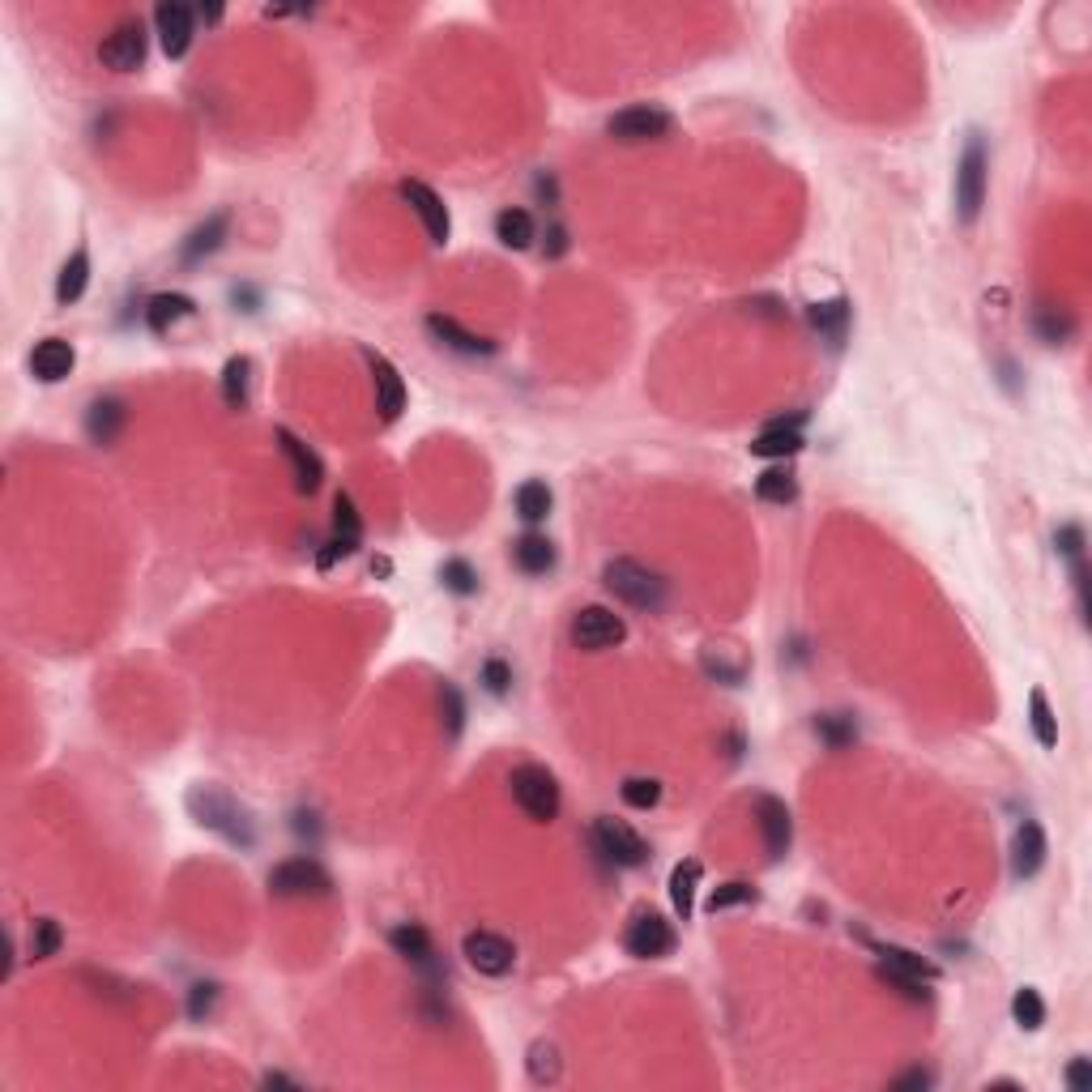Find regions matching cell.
<instances>
[{"label":"cell","mask_w":1092,"mask_h":1092,"mask_svg":"<svg viewBox=\"0 0 1092 1092\" xmlns=\"http://www.w3.org/2000/svg\"><path fill=\"white\" fill-rule=\"evenodd\" d=\"M188 811H192V820L201 824V829L219 832L222 841H231V845H239V849H248L253 841H257V832H253V820H248V811L219 786H192L188 789Z\"/></svg>","instance_id":"cell-1"},{"label":"cell","mask_w":1092,"mask_h":1092,"mask_svg":"<svg viewBox=\"0 0 1092 1092\" xmlns=\"http://www.w3.org/2000/svg\"><path fill=\"white\" fill-rule=\"evenodd\" d=\"M986 184H990V150L982 132H968L961 158H956V214L973 222L986 206Z\"/></svg>","instance_id":"cell-2"},{"label":"cell","mask_w":1092,"mask_h":1092,"mask_svg":"<svg viewBox=\"0 0 1092 1092\" xmlns=\"http://www.w3.org/2000/svg\"><path fill=\"white\" fill-rule=\"evenodd\" d=\"M602 585L619 602H627L636 611H661L666 607V580L645 564H636V560H611L602 568Z\"/></svg>","instance_id":"cell-3"},{"label":"cell","mask_w":1092,"mask_h":1092,"mask_svg":"<svg viewBox=\"0 0 1092 1092\" xmlns=\"http://www.w3.org/2000/svg\"><path fill=\"white\" fill-rule=\"evenodd\" d=\"M508 786H513L517 807L533 824H551L560 815V782H555L551 768H542V764H517L513 777H508Z\"/></svg>","instance_id":"cell-4"},{"label":"cell","mask_w":1092,"mask_h":1092,"mask_svg":"<svg viewBox=\"0 0 1092 1092\" xmlns=\"http://www.w3.org/2000/svg\"><path fill=\"white\" fill-rule=\"evenodd\" d=\"M594 849L602 854V862H611L619 871H632V867H645L649 862V845L636 829H627L623 820H611V815H598L594 820Z\"/></svg>","instance_id":"cell-5"},{"label":"cell","mask_w":1092,"mask_h":1092,"mask_svg":"<svg viewBox=\"0 0 1092 1092\" xmlns=\"http://www.w3.org/2000/svg\"><path fill=\"white\" fill-rule=\"evenodd\" d=\"M269 896H282V901H295V896H329L333 879L329 871L316 862V858H286L269 871Z\"/></svg>","instance_id":"cell-6"},{"label":"cell","mask_w":1092,"mask_h":1092,"mask_svg":"<svg viewBox=\"0 0 1092 1092\" xmlns=\"http://www.w3.org/2000/svg\"><path fill=\"white\" fill-rule=\"evenodd\" d=\"M623 948L636 961H661L674 952V926L661 918L657 909H636L627 930H623Z\"/></svg>","instance_id":"cell-7"},{"label":"cell","mask_w":1092,"mask_h":1092,"mask_svg":"<svg viewBox=\"0 0 1092 1092\" xmlns=\"http://www.w3.org/2000/svg\"><path fill=\"white\" fill-rule=\"evenodd\" d=\"M145 47H150V35L141 26V17H125L111 26V35L98 44V60L111 69V73H137L145 64Z\"/></svg>","instance_id":"cell-8"},{"label":"cell","mask_w":1092,"mask_h":1092,"mask_svg":"<svg viewBox=\"0 0 1092 1092\" xmlns=\"http://www.w3.org/2000/svg\"><path fill=\"white\" fill-rule=\"evenodd\" d=\"M623 636H627V623L607 607H585L572 619V645L585 649V654L614 649V645H623Z\"/></svg>","instance_id":"cell-9"},{"label":"cell","mask_w":1092,"mask_h":1092,"mask_svg":"<svg viewBox=\"0 0 1092 1092\" xmlns=\"http://www.w3.org/2000/svg\"><path fill=\"white\" fill-rule=\"evenodd\" d=\"M874 956H879V968H883L909 999H926L921 982H935V977H939L935 964L921 961L918 952H909V948H896V943H874Z\"/></svg>","instance_id":"cell-10"},{"label":"cell","mask_w":1092,"mask_h":1092,"mask_svg":"<svg viewBox=\"0 0 1092 1092\" xmlns=\"http://www.w3.org/2000/svg\"><path fill=\"white\" fill-rule=\"evenodd\" d=\"M461 956L466 964L482 973V977H504V973H513V964H517V948L504 939V935H495V930H470L466 939H461Z\"/></svg>","instance_id":"cell-11"},{"label":"cell","mask_w":1092,"mask_h":1092,"mask_svg":"<svg viewBox=\"0 0 1092 1092\" xmlns=\"http://www.w3.org/2000/svg\"><path fill=\"white\" fill-rule=\"evenodd\" d=\"M670 129H674L670 111L649 107V103L627 107V111H619V116L607 120V132H611L614 141H627V145H636V141H657V137H666Z\"/></svg>","instance_id":"cell-12"},{"label":"cell","mask_w":1092,"mask_h":1092,"mask_svg":"<svg viewBox=\"0 0 1092 1092\" xmlns=\"http://www.w3.org/2000/svg\"><path fill=\"white\" fill-rule=\"evenodd\" d=\"M401 197H406V206L419 214L423 231H427V239H432L436 248H444V244H448L453 222H448V210H444V201L436 197V188H427L423 179H406V184H401Z\"/></svg>","instance_id":"cell-13"},{"label":"cell","mask_w":1092,"mask_h":1092,"mask_svg":"<svg viewBox=\"0 0 1092 1092\" xmlns=\"http://www.w3.org/2000/svg\"><path fill=\"white\" fill-rule=\"evenodd\" d=\"M192 9L188 4H172V0H163L158 9H154V26H158V44L167 51V60H179L188 44H192Z\"/></svg>","instance_id":"cell-14"},{"label":"cell","mask_w":1092,"mask_h":1092,"mask_svg":"<svg viewBox=\"0 0 1092 1092\" xmlns=\"http://www.w3.org/2000/svg\"><path fill=\"white\" fill-rule=\"evenodd\" d=\"M755 815H760V836H764V849H768V858H786V854H789V841H794V820H789V807L782 802V798L764 794V798L755 802Z\"/></svg>","instance_id":"cell-15"},{"label":"cell","mask_w":1092,"mask_h":1092,"mask_svg":"<svg viewBox=\"0 0 1092 1092\" xmlns=\"http://www.w3.org/2000/svg\"><path fill=\"white\" fill-rule=\"evenodd\" d=\"M1042 867H1046V829L1037 820H1024L1011 836V874L1033 879Z\"/></svg>","instance_id":"cell-16"},{"label":"cell","mask_w":1092,"mask_h":1092,"mask_svg":"<svg viewBox=\"0 0 1092 1092\" xmlns=\"http://www.w3.org/2000/svg\"><path fill=\"white\" fill-rule=\"evenodd\" d=\"M367 367H372V385H376V410H380L385 423H394L397 414L406 410V385H401L394 363L385 354H376V350H367Z\"/></svg>","instance_id":"cell-17"},{"label":"cell","mask_w":1092,"mask_h":1092,"mask_svg":"<svg viewBox=\"0 0 1092 1092\" xmlns=\"http://www.w3.org/2000/svg\"><path fill=\"white\" fill-rule=\"evenodd\" d=\"M273 436H278V444H282V453H286L291 470H295V491H300V495L320 491V482H325V466H320V457H316V453H312V448H307L295 432H286V427H278Z\"/></svg>","instance_id":"cell-18"},{"label":"cell","mask_w":1092,"mask_h":1092,"mask_svg":"<svg viewBox=\"0 0 1092 1092\" xmlns=\"http://www.w3.org/2000/svg\"><path fill=\"white\" fill-rule=\"evenodd\" d=\"M389 943H394V952L406 964H414V968H423V973H439L432 935H427L419 921H397L394 930H389Z\"/></svg>","instance_id":"cell-19"},{"label":"cell","mask_w":1092,"mask_h":1092,"mask_svg":"<svg viewBox=\"0 0 1092 1092\" xmlns=\"http://www.w3.org/2000/svg\"><path fill=\"white\" fill-rule=\"evenodd\" d=\"M427 333L436 338L439 347H448V350H457V354H470V359H479V354H491L495 350V342L491 338H482V333H470V329H461L453 316H439V312H432L427 316Z\"/></svg>","instance_id":"cell-20"},{"label":"cell","mask_w":1092,"mask_h":1092,"mask_svg":"<svg viewBox=\"0 0 1092 1092\" xmlns=\"http://www.w3.org/2000/svg\"><path fill=\"white\" fill-rule=\"evenodd\" d=\"M73 363H78V354H73V347H69L64 338H44L39 347L31 350V372H35L44 385L64 380V376L73 372Z\"/></svg>","instance_id":"cell-21"},{"label":"cell","mask_w":1092,"mask_h":1092,"mask_svg":"<svg viewBox=\"0 0 1092 1092\" xmlns=\"http://www.w3.org/2000/svg\"><path fill=\"white\" fill-rule=\"evenodd\" d=\"M802 448V419H777V423H768L760 436L751 439V453L755 457H768V461H777V457H794Z\"/></svg>","instance_id":"cell-22"},{"label":"cell","mask_w":1092,"mask_h":1092,"mask_svg":"<svg viewBox=\"0 0 1092 1092\" xmlns=\"http://www.w3.org/2000/svg\"><path fill=\"white\" fill-rule=\"evenodd\" d=\"M513 564L525 572V576H547V572L555 568V542L547 538V533H521L517 542H513Z\"/></svg>","instance_id":"cell-23"},{"label":"cell","mask_w":1092,"mask_h":1092,"mask_svg":"<svg viewBox=\"0 0 1092 1092\" xmlns=\"http://www.w3.org/2000/svg\"><path fill=\"white\" fill-rule=\"evenodd\" d=\"M226 226H231V219L226 214H210V219L201 222L188 239H184V248H179V261L184 265H197V261H206L210 253H219L222 248V239H226Z\"/></svg>","instance_id":"cell-24"},{"label":"cell","mask_w":1092,"mask_h":1092,"mask_svg":"<svg viewBox=\"0 0 1092 1092\" xmlns=\"http://www.w3.org/2000/svg\"><path fill=\"white\" fill-rule=\"evenodd\" d=\"M700 879H704V867H700L696 858H683V862H674V871H670V905H674V914L683 921L692 918V909H696Z\"/></svg>","instance_id":"cell-25"},{"label":"cell","mask_w":1092,"mask_h":1092,"mask_svg":"<svg viewBox=\"0 0 1092 1092\" xmlns=\"http://www.w3.org/2000/svg\"><path fill=\"white\" fill-rule=\"evenodd\" d=\"M192 312H197V304H192L188 295H179V291H163V295H154V300L145 304V325H150V333H167L172 325L188 320Z\"/></svg>","instance_id":"cell-26"},{"label":"cell","mask_w":1092,"mask_h":1092,"mask_svg":"<svg viewBox=\"0 0 1092 1092\" xmlns=\"http://www.w3.org/2000/svg\"><path fill=\"white\" fill-rule=\"evenodd\" d=\"M120 427H125V406H120L116 397H103V401H94L86 410V436L94 439L98 448L116 444Z\"/></svg>","instance_id":"cell-27"},{"label":"cell","mask_w":1092,"mask_h":1092,"mask_svg":"<svg viewBox=\"0 0 1092 1092\" xmlns=\"http://www.w3.org/2000/svg\"><path fill=\"white\" fill-rule=\"evenodd\" d=\"M86 286H90V257H86V248H78L69 261L60 265V278H56V304L60 307L78 304V300L86 295Z\"/></svg>","instance_id":"cell-28"},{"label":"cell","mask_w":1092,"mask_h":1092,"mask_svg":"<svg viewBox=\"0 0 1092 1092\" xmlns=\"http://www.w3.org/2000/svg\"><path fill=\"white\" fill-rule=\"evenodd\" d=\"M807 320H811V329H815L820 338H829L832 347H841V342H845V333H849V304H845V300L811 304L807 307Z\"/></svg>","instance_id":"cell-29"},{"label":"cell","mask_w":1092,"mask_h":1092,"mask_svg":"<svg viewBox=\"0 0 1092 1092\" xmlns=\"http://www.w3.org/2000/svg\"><path fill=\"white\" fill-rule=\"evenodd\" d=\"M495 239H500L504 248H513V253L529 248V244H533V219H529V210H521V206L500 210V214H495Z\"/></svg>","instance_id":"cell-30"},{"label":"cell","mask_w":1092,"mask_h":1092,"mask_svg":"<svg viewBox=\"0 0 1092 1092\" xmlns=\"http://www.w3.org/2000/svg\"><path fill=\"white\" fill-rule=\"evenodd\" d=\"M513 504H517V517L525 525H538L551 517V504H555V495H551V486L542 479H529L517 486V495H513Z\"/></svg>","instance_id":"cell-31"},{"label":"cell","mask_w":1092,"mask_h":1092,"mask_svg":"<svg viewBox=\"0 0 1092 1092\" xmlns=\"http://www.w3.org/2000/svg\"><path fill=\"white\" fill-rule=\"evenodd\" d=\"M248 380H253V359L248 354H231L222 367V401L231 410H239L248 401Z\"/></svg>","instance_id":"cell-32"},{"label":"cell","mask_w":1092,"mask_h":1092,"mask_svg":"<svg viewBox=\"0 0 1092 1092\" xmlns=\"http://www.w3.org/2000/svg\"><path fill=\"white\" fill-rule=\"evenodd\" d=\"M1029 726H1033V739L1054 751L1058 747V717H1054V708H1049L1046 692H1033L1029 696Z\"/></svg>","instance_id":"cell-33"},{"label":"cell","mask_w":1092,"mask_h":1092,"mask_svg":"<svg viewBox=\"0 0 1092 1092\" xmlns=\"http://www.w3.org/2000/svg\"><path fill=\"white\" fill-rule=\"evenodd\" d=\"M755 495L764 500V504H789L794 495H798V482L789 474L786 466H773V470H764L760 479H755Z\"/></svg>","instance_id":"cell-34"},{"label":"cell","mask_w":1092,"mask_h":1092,"mask_svg":"<svg viewBox=\"0 0 1092 1092\" xmlns=\"http://www.w3.org/2000/svg\"><path fill=\"white\" fill-rule=\"evenodd\" d=\"M1011 1020L1020 1024V1029H1029V1033H1037L1042 1024H1046V999L1033 990V986H1024V990H1015V999H1011Z\"/></svg>","instance_id":"cell-35"},{"label":"cell","mask_w":1092,"mask_h":1092,"mask_svg":"<svg viewBox=\"0 0 1092 1092\" xmlns=\"http://www.w3.org/2000/svg\"><path fill=\"white\" fill-rule=\"evenodd\" d=\"M525 1067H529V1080H533V1084H555V1080H560V1049L551 1046V1042H533Z\"/></svg>","instance_id":"cell-36"},{"label":"cell","mask_w":1092,"mask_h":1092,"mask_svg":"<svg viewBox=\"0 0 1092 1092\" xmlns=\"http://www.w3.org/2000/svg\"><path fill=\"white\" fill-rule=\"evenodd\" d=\"M815 735H820L832 751H841V747H849L858 739V726H854L849 713H824V717H815Z\"/></svg>","instance_id":"cell-37"},{"label":"cell","mask_w":1092,"mask_h":1092,"mask_svg":"<svg viewBox=\"0 0 1092 1092\" xmlns=\"http://www.w3.org/2000/svg\"><path fill=\"white\" fill-rule=\"evenodd\" d=\"M439 580H444V589L448 594H457V598H470V594H479V572L470 560H444V568H439Z\"/></svg>","instance_id":"cell-38"},{"label":"cell","mask_w":1092,"mask_h":1092,"mask_svg":"<svg viewBox=\"0 0 1092 1092\" xmlns=\"http://www.w3.org/2000/svg\"><path fill=\"white\" fill-rule=\"evenodd\" d=\"M619 794H623V802H627L632 811H649V807L661 802V782H654V777H627V782L619 786Z\"/></svg>","instance_id":"cell-39"},{"label":"cell","mask_w":1092,"mask_h":1092,"mask_svg":"<svg viewBox=\"0 0 1092 1092\" xmlns=\"http://www.w3.org/2000/svg\"><path fill=\"white\" fill-rule=\"evenodd\" d=\"M60 943H64V935H60V921H51V918L35 921V930H31V956H35V961H47V956H56V952H60Z\"/></svg>","instance_id":"cell-40"},{"label":"cell","mask_w":1092,"mask_h":1092,"mask_svg":"<svg viewBox=\"0 0 1092 1092\" xmlns=\"http://www.w3.org/2000/svg\"><path fill=\"white\" fill-rule=\"evenodd\" d=\"M333 533H342V538H350V542H359V538H363V521H359L354 500H350L347 491H338V495H333Z\"/></svg>","instance_id":"cell-41"},{"label":"cell","mask_w":1092,"mask_h":1092,"mask_svg":"<svg viewBox=\"0 0 1092 1092\" xmlns=\"http://www.w3.org/2000/svg\"><path fill=\"white\" fill-rule=\"evenodd\" d=\"M747 901H755V888L743 883V879H735V883H721L713 896H708V909L717 914V909H730V905H747Z\"/></svg>","instance_id":"cell-42"},{"label":"cell","mask_w":1092,"mask_h":1092,"mask_svg":"<svg viewBox=\"0 0 1092 1092\" xmlns=\"http://www.w3.org/2000/svg\"><path fill=\"white\" fill-rule=\"evenodd\" d=\"M482 688H486L491 696H504V692L513 688V666H508L504 657H491V661H482Z\"/></svg>","instance_id":"cell-43"},{"label":"cell","mask_w":1092,"mask_h":1092,"mask_svg":"<svg viewBox=\"0 0 1092 1092\" xmlns=\"http://www.w3.org/2000/svg\"><path fill=\"white\" fill-rule=\"evenodd\" d=\"M214 1003H219V986H214V982H197L192 995H188V1015H192V1020H206V1015L214 1011Z\"/></svg>","instance_id":"cell-44"},{"label":"cell","mask_w":1092,"mask_h":1092,"mask_svg":"<svg viewBox=\"0 0 1092 1092\" xmlns=\"http://www.w3.org/2000/svg\"><path fill=\"white\" fill-rule=\"evenodd\" d=\"M354 551H359V542H350V538H342V533H333V538L325 542V551L316 555V568L329 572L338 560H347V555H354Z\"/></svg>","instance_id":"cell-45"},{"label":"cell","mask_w":1092,"mask_h":1092,"mask_svg":"<svg viewBox=\"0 0 1092 1092\" xmlns=\"http://www.w3.org/2000/svg\"><path fill=\"white\" fill-rule=\"evenodd\" d=\"M1037 329H1042V338H1046V342H1067L1076 325H1071V316H1067V312H1058V316H1054V312H1042V316H1037Z\"/></svg>","instance_id":"cell-46"},{"label":"cell","mask_w":1092,"mask_h":1092,"mask_svg":"<svg viewBox=\"0 0 1092 1092\" xmlns=\"http://www.w3.org/2000/svg\"><path fill=\"white\" fill-rule=\"evenodd\" d=\"M1054 542H1058V551H1062L1071 564H1080V560H1084V529H1080V525H1062Z\"/></svg>","instance_id":"cell-47"},{"label":"cell","mask_w":1092,"mask_h":1092,"mask_svg":"<svg viewBox=\"0 0 1092 1092\" xmlns=\"http://www.w3.org/2000/svg\"><path fill=\"white\" fill-rule=\"evenodd\" d=\"M439 700H444V713H448V735H457V730H461V721H466V704H461V696H457V688H444Z\"/></svg>","instance_id":"cell-48"},{"label":"cell","mask_w":1092,"mask_h":1092,"mask_svg":"<svg viewBox=\"0 0 1092 1092\" xmlns=\"http://www.w3.org/2000/svg\"><path fill=\"white\" fill-rule=\"evenodd\" d=\"M1067 1089H1071V1092H1089V1089H1092V1067H1089V1058H1076V1062L1067 1067Z\"/></svg>","instance_id":"cell-49"},{"label":"cell","mask_w":1092,"mask_h":1092,"mask_svg":"<svg viewBox=\"0 0 1092 1092\" xmlns=\"http://www.w3.org/2000/svg\"><path fill=\"white\" fill-rule=\"evenodd\" d=\"M542 253H547V257H551V261H555V257H564V253H568V231H564V226H560V222H551V226H547V244H542Z\"/></svg>","instance_id":"cell-50"},{"label":"cell","mask_w":1092,"mask_h":1092,"mask_svg":"<svg viewBox=\"0 0 1092 1092\" xmlns=\"http://www.w3.org/2000/svg\"><path fill=\"white\" fill-rule=\"evenodd\" d=\"M892 1089H930V1071H905V1076H896L892 1080Z\"/></svg>","instance_id":"cell-51"},{"label":"cell","mask_w":1092,"mask_h":1092,"mask_svg":"<svg viewBox=\"0 0 1092 1092\" xmlns=\"http://www.w3.org/2000/svg\"><path fill=\"white\" fill-rule=\"evenodd\" d=\"M197 13H201V17H206V22H219V17H222V9H206V4H201V9H197Z\"/></svg>","instance_id":"cell-52"}]
</instances>
